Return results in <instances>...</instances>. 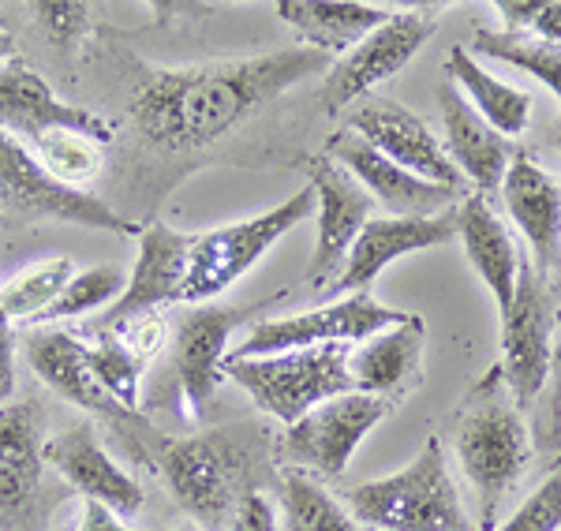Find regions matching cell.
<instances>
[{
	"instance_id": "cell-1",
	"label": "cell",
	"mask_w": 561,
	"mask_h": 531,
	"mask_svg": "<svg viewBox=\"0 0 561 531\" xmlns=\"http://www.w3.org/2000/svg\"><path fill=\"white\" fill-rule=\"evenodd\" d=\"M330 68L333 57L307 45L195 68H150L131 94V120L150 150H203L237 131L262 105L277 102L285 90Z\"/></svg>"
},
{
	"instance_id": "cell-2",
	"label": "cell",
	"mask_w": 561,
	"mask_h": 531,
	"mask_svg": "<svg viewBox=\"0 0 561 531\" xmlns=\"http://www.w3.org/2000/svg\"><path fill=\"white\" fill-rule=\"evenodd\" d=\"M169 494L203 531H229L232 512L274 472L277 446L255 423L210 427L192 438H158L150 446Z\"/></svg>"
},
{
	"instance_id": "cell-3",
	"label": "cell",
	"mask_w": 561,
	"mask_h": 531,
	"mask_svg": "<svg viewBox=\"0 0 561 531\" xmlns=\"http://www.w3.org/2000/svg\"><path fill=\"white\" fill-rule=\"evenodd\" d=\"M454 453L479 501V531H494L502 506L528 472L531 438L513 401L502 367H491L460 404L454 419Z\"/></svg>"
},
{
	"instance_id": "cell-4",
	"label": "cell",
	"mask_w": 561,
	"mask_h": 531,
	"mask_svg": "<svg viewBox=\"0 0 561 531\" xmlns=\"http://www.w3.org/2000/svg\"><path fill=\"white\" fill-rule=\"evenodd\" d=\"M345 501L352 517L375 531H479L460 501L438 438H427L420 457L401 472L352 487Z\"/></svg>"
},
{
	"instance_id": "cell-5",
	"label": "cell",
	"mask_w": 561,
	"mask_h": 531,
	"mask_svg": "<svg viewBox=\"0 0 561 531\" xmlns=\"http://www.w3.org/2000/svg\"><path fill=\"white\" fill-rule=\"evenodd\" d=\"M262 308H225V303H192L184 319L176 322L173 340L165 345V363L153 374L147 393V419L150 412H173L198 423L217 397L221 385V359L229 356V337L251 314Z\"/></svg>"
},
{
	"instance_id": "cell-6",
	"label": "cell",
	"mask_w": 561,
	"mask_h": 531,
	"mask_svg": "<svg viewBox=\"0 0 561 531\" xmlns=\"http://www.w3.org/2000/svg\"><path fill=\"white\" fill-rule=\"evenodd\" d=\"M348 345H319L296 348L277 356H225L221 378L237 382L259 412L293 427L311 408L352 393L356 382L348 374Z\"/></svg>"
},
{
	"instance_id": "cell-7",
	"label": "cell",
	"mask_w": 561,
	"mask_h": 531,
	"mask_svg": "<svg viewBox=\"0 0 561 531\" xmlns=\"http://www.w3.org/2000/svg\"><path fill=\"white\" fill-rule=\"evenodd\" d=\"M311 213L314 192L307 184L304 192H296L293 199H285L274 210L221 224V229H210L203 236H192V263H187L180 303H214V296H221L225 288L237 285L280 236H288Z\"/></svg>"
},
{
	"instance_id": "cell-8",
	"label": "cell",
	"mask_w": 561,
	"mask_h": 531,
	"mask_svg": "<svg viewBox=\"0 0 561 531\" xmlns=\"http://www.w3.org/2000/svg\"><path fill=\"white\" fill-rule=\"evenodd\" d=\"M393 404L370 393H341V397L311 408L304 419L285 427L277 438V461L293 464V472H314L322 480H341L352 461V453L370 430L382 423Z\"/></svg>"
},
{
	"instance_id": "cell-9",
	"label": "cell",
	"mask_w": 561,
	"mask_h": 531,
	"mask_svg": "<svg viewBox=\"0 0 561 531\" xmlns=\"http://www.w3.org/2000/svg\"><path fill=\"white\" fill-rule=\"evenodd\" d=\"M45 412L38 401L0 404V528L42 531L57 494L45 487Z\"/></svg>"
},
{
	"instance_id": "cell-10",
	"label": "cell",
	"mask_w": 561,
	"mask_h": 531,
	"mask_svg": "<svg viewBox=\"0 0 561 531\" xmlns=\"http://www.w3.org/2000/svg\"><path fill=\"white\" fill-rule=\"evenodd\" d=\"M502 378L513 401L524 412L542 393V382L554 363V292L547 274L520 255L513 303L502 314Z\"/></svg>"
},
{
	"instance_id": "cell-11",
	"label": "cell",
	"mask_w": 561,
	"mask_h": 531,
	"mask_svg": "<svg viewBox=\"0 0 561 531\" xmlns=\"http://www.w3.org/2000/svg\"><path fill=\"white\" fill-rule=\"evenodd\" d=\"M404 319H409V311L386 308L370 292H356L337 303H325L319 311L255 322L248 337H243V345L232 348V356H277L319 345H364L367 337H375V333L397 326Z\"/></svg>"
},
{
	"instance_id": "cell-12",
	"label": "cell",
	"mask_w": 561,
	"mask_h": 531,
	"mask_svg": "<svg viewBox=\"0 0 561 531\" xmlns=\"http://www.w3.org/2000/svg\"><path fill=\"white\" fill-rule=\"evenodd\" d=\"M4 206L15 213H38V218L83 224V229L139 232L124 213L105 206L98 195L53 180L26 142L0 131V210H4Z\"/></svg>"
},
{
	"instance_id": "cell-13",
	"label": "cell",
	"mask_w": 561,
	"mask_h": 531,
	"mask_svg": "<svg viewBox=\"0 0 561 531\" xmlns=\"http://www.w3.org/2000/svg\"><path fill=\"white\" fill-rule=\"evenodd\" d=\"M23 353H26L31 371L38 374L60 401L76 404V408L90 412L94 419H102L108 427L121 430V435H131L147 446H153L161 438L142 412L124 408L121 401H113L102 385H98V378L90 374V363H87V345L79 337H71L68 330H34L31 337H26Z\"/></svg>"
},
{
	"instance_id": "cell-14",
	"label": "cell",
	"mask_w": 561,
	"mask_h": 531,
	"mask_svg": "<svg viewBox=\"0 0 561 531\" xmlns=\"http://www.w3.org/2000/svg\"><path fill=\"white\" fill-rule=\"evenodd\" d=\"M434 31H438V20L427 12L389 15V23L378 26L375 34H367L356 49H348L345 57L333 60V68L325 71V83H322L325 113H341L345 105L359 102V94H367L370 86L397 76L434 38Z\"/></svg>"
},
{
	"instance_id": "cell-15",
	"label": "cell",
	"mask_w": 561,
	"mask_h": 531,
	"mask_svg": "<svg viewBox=\"0 0 561 531\" xmlns=\"http://www.w3.org/2000/svg\"><path fill=\"white\" fill-rule=\"evenodd\" d=\"M0 131H8L20 142L31 139V147L53 131H79L105 147V142H113L116 128L105 116L60 102L38 71L23 57H12L8 65H0Z\"/></svg>"
},
{
	"instance_id": "cell-16",
	"label": "cell",
	"mask_w": 561,
	"mask_h": 531,
	"mask_svg": "<svg viewBox=\"0 0 561 531\" xmlns=\"http://www.w3.org/2000/svg\"><path fill=\"white\" fill-rule=\"evenodd\" d=\"M187 263H192V236L169 224L153 221L139 229V258H135L124 292L116 303L102 314L98 330H116L131 319H147L158 314V308L180 303L184 292Z\"/></svg>"
},
{
	"instance_id": "cell-17",
	"label": "cell",
	"mask_w": 561,
	"mask_h": 531,
	"mask_svg": "<svg viewBox=\"0 0 561 531\" xmlns=\"http://www.w3.org/2000/svg\"><path fill=\"white\" fill-rule=\"evenodd\" d=\"M348 131L367 139L378 154H386L393 165H401L404 173L431 180V184H438V187H454V192L465 187V176L454 169L442 139L412 109H404L401 102L370 97V102H364L352 113Z\"/></svg>"
},
{
	"instance_id": "cell-18",
	"label": "cell",
	"mask_w": 561,
	"mask_h": 531,
	"mask_svg": "<svg viewBox=\"0 0 561 531\" xmlns=\"http://www.w3.org/2000/svg\"><path fill=\"white\" fill-rule=\"evenodd\" d=\"M311 192H314V213H319V232H314V258L307 266V281H337L359 229L370 221L375 199L364 192L356 176L345 173L337 161L319 158L311 165Z\"/></svg>"
},
{
	"instance_id": "cell-19",
	"label": "cell",
	"mask_w": 561,
	"mask_h": 531,
	"mask_svg": "<svg viewBox=\"0 0 561 531\" xmlns=\"http://www.w3.org/2000/svg\"><path fill=\"white\" fill-rule=\"evenodd\" d=\"M457 236V206L434 213V218H370L359 229L356 244H352L345 266H341L333 292L356 296L367 292L375 285V277L382 274L389 263L412 255V251L442 247Z\"/></svg>"
},
{
	"instance_id": "cell-20",
	"label": "cell",
	"mask_w": 561,
	"mask_h": 531,
	"mask_svg": "<svg viewBox=\"0 0 561 531\" xmlns=\"http://www.w3.org/2000/svg\"><path fill=\"white\" fill-rule=\"evenodd\" d=\"M42 457L45 467H53L71 490L83 494V501H102L121 520L135 517L142 509V501H147L139 483L105 453V446L98 442L90 423H76L65 435L49 438Z\"/></svg>"
},
{
	"instance_id": "cell-21",
	"label": "cell",
	"mask_w": 561,
	"mask_h": 531,
	"mask_svg": "<svg viewBox=\"0 0 561 531\" xmlns=\"http://www.w3.org/2000/svg\"><path fill=\"white\" fill-rule=\"evenodd\" d=\"M325 158L337 161L345 173L356 176L370 199L386 206L389 218H434V213H442L454 199H465L454 187H438L431 180L404 173L386 154H378L367 139H359L356 131L333 135Z\"/></svg>"
},
{
	"instance_id": "cell-22",
	"label": "cell",
	"mask_w": 561,
	"mask_h": 531,
	"mask_svg": "<svg viewBox=\"0 0 561 531\" xmlns=\"http://www.w3.org/2000/svg\"><path fill=\"white\" fill-rule=\"evenodd\" d=\"M502 199L513 224L531 247L539 274L561 269V180H554L531 154L517 150L502 176Z\"/></svg>"
},
{
	"instance_id": "cell-23",
	"label": "cell",
	"mask_w": 561,
	"mask_h": 531,
	"mask_svg": "<svg viewBox=\"0 0 561 531\" xmlns=\"http://www.w3.org/2000/svg\"><path fill=\"white\" fill-rule=\"evenodd\" d=\"M423 340H427V322L420 314H409L397 326L367 337L348 356V374L356 390L382 397L386 404H401L423 385Z\"/></svg>"
},
{
	"instance_id": "cell-24",
	"label": "cell",
	"mask_w": 561,
	"mask_h": 531,
	"mask_svg": "<svg viewBox=\"0 0 561 531\" xmlns=\"http://www.w3.org/2000/svg\"><path fill=\"white\" fill-rule=\"evenodd\" d=\"M438 109H442V128H446V147L449 161L468 184H476V192H494L502 187V176L513 161V147L505 135H497L491 124L479 116L472 105L465 102V94L449 83L438 86Z\"/></svg>"
},
{
	"instance_id": "cell-25",
	"label": "cell",
	"mask_w": 561,
	"mask_h": 531,
	"mask_svg": "<svg viewBox=\"0 0 561 531\" xmlns=\"http://www.w3.org/2000/svg\"><path fill=\"white\" fill-rule=\"evenodd\" d=\"M457 236H460V244H465L468 258H472L476 274L491 288V296L497 303V319H502L513 303V288H517V266H520L517 240L497 221L491 203L479 192L465 195V199L457 203Z\"/></svg>"
},
{
	"instance_id": "cell-26",
	"label": "cell",
	"mask_w": 561,
	"mask_h": 531,
	"mask_svg": "<svg viewBox=\"0 0 561 531\" xmlns=\"http://www.w3.org/2000/svg\"><path fill=\"white\" fill-rule=\"evenodd\" d=\"M274 12L300 34V45L325 57H345L393 15L389 8L356 0H277Z\"/></svg>"
},
{
	"instance_id": "cell-27",
	"label": "cell",
	"mask_w": 561,
	"mask_h": 531,
	"mask_svg": "<svg viewBox=\"0 0 561 531\" xmlns=\"http://www.w3.org/2000/svg\"><path fill=\"white\" fill-rule=\"evenodd\" d=\"M446 79L457 90H465V102L472 105L497 135L517 139V135L528 131L531 94H524L520 86L502 83V79L491 76L486 68H479V60L465 49V45H454V49H449Z\"/></svg>"
},
{
	"instance_id": "cell-28",
	"label": "cell",
	"mask_w": 561,
	"mask_h": 531,
	"mask_svg": "<svg viewBox=\"0 0 561 531\" xmlns=\"http://www.w3.org/2000/svg\"><path fill=\"white\" fill-rule=\"evenodd\" d=\"M280 512H285V531H364L319 480L293 467L280 475Z\"/></svg>"
},
{
	"instance_id": "cell-29",
	"label": "cell",
	"mask_w": 561,
	"mask_h": 531,
	"mask_svg": "<svg viewBox=\"0 0 561 531\" xmlns=\"http://www.w3.org/2000/svg\"><path fill=\"white\" fill-rule=\"evenodd\" d=\"M79 269L68 255L45 258L38 266H26L23 274H15L12 281L0 288V308L12 322H26V326H38L42 314L60 300V292Z\"/></svg>"
},
{
	"instance_id": "cell-30",
	"label": "cell",
	"mask_w": 561,
	"mask_h": 531,
	"mask_svg": "<svg viewBox=\"0 0 561 531\" xmlns=\"http://www.w3.org/2000/svg\"><path fill=\"white\" fill-rule=\"evenodd\" d=\"M476 49L479 57L502 60L520 71H528L531 79H539L550 94L561 97V45L542 42L536 34H513V31H476Z\"/></svg>"
},
{
	"instance_id": "cell-31",
	"label": "cell",
	"mask_w": 561,
	"mask_h": 531,
	"mask_svg": "<svg viewBox=\"0 0 561 531\" xmlns=\"http://www.w3.org/2000/svg\"><path fill=\"white\" fill-rule=\"evenodd\" d=\"M31 150L42 161L45 173L68 187H79V192H87L83 184H90V180L102 173V161H105L102 142L79 131H53L34 142Z\"/></svg>"
},
{
	"instance_id": "cell-32",
	"label": "cell",
	"mask_w": 561,
	"mask_h": 531,
	"mask_svg": "<svg viewBox=\"0 0 561 531\" xmlns=\"http://www.w3.org/2000/svg\"><path fill=\"white\" fill-rule=\"evenodd\" d=\"M87 363L90 374L98 378V385L113 401H121L124 408L139 412V393H142V374L150 363H142L131 348H124L113 333H98L94 345H87Z\"/></svg>"
},
{
	"instance_id": "cell-33",
	"label": "cell",
	"mask_w": 561,
	"mask_h": 531,
	"mask_svg": "<svg viewBox=\"0 0 561 531\" xmlns=\"http://www.w3.org/2000/svg\"><path fill=\"white\" fill-rule=\"evenodd\" d=\"M124 292V274L116 266H90L83 274H76L68 288L60 292V300L42 314V322H60V319H79L98 308H105L113 296Z\"/></svg>"
},
{
	"instance_id": "cell-34",
	"label": "cell",
	"mask_w": 561,
	"mask_h": 531,
	"mask_svg": "<svg viewBox=\"0 0 561 531\" xmlns=\"http://www.w3.org/2000/svg\"><path fill=\"white\" fill-rule=\"evenodd\" d=\"M494 531H561V461L550 467L539 490L528 494L520 501V509L510 520H502Z\"/></svg>"
},
{
	"instance_id": "cell-35",
	"label": "cell",
	"mask_w": 561,
	"mask_h": 531,
	"mask_svg": "<svg viewBox=\"0 0 561 531\" xmlns=\"http://www.w3.org/2000/svg\"><path fill=\"white\" fill-rule=\"evenodd\" d=\"M31 12L57 45H76L90 31V4L83 0H42L31 4Z\"/></svg>"
},
{
	"instance_id": "cell-36",
	"label": "cell",
	"mask_w": 561,
	"mask_h": 531,
	"mask_svg": "<svg viewBox=\"0 0 561 531\" xmlns=\"http://www.w3.org/2000/svg\"><path fill=\"white\" fill-rule=\"evenodd\" d=\"M98 333H113V337L121 340L124 348H131L142 363L158 359L161 353H165V345H169V326H165V319H158V314L131 319V322H124V326H116V330H98Z\"/></svg>"
},
{
	"instance_id": "cell-37",
	"label": "cell",
	"mask_w": 561,
	"mask_h": 531,
	"mask_svg": "<svg viewBox=\"0 0 561 531\" xmlns=\"http://www.w3.org/2000/svg\"><path fill=\"white\" fill-rule=\"evenodd\" d=\"M229 531H277V512L270 506V498L262 490H251L240 501V509L232 512Z\"/></svg>"
},
{
	"instance_id": "cell-38",
	"label": "cell",
	"mask_w": 561,
	"mask_h": 531,
	"mask_svg": "<svg viewBox=\"0 0 561 531\" xmlns=\"http://www.w3.org/2000/svg\"><path fill=\"white\" fill-rule=\"evenodd\" d=\"M15 393V337L12 319L0 308V404H8Z\"/></svg>"
},
{
	"instance_id": "cell-39",
	"label": "cell",
	"mask_w": 561,
	"mask_h": 531,
	"mask_svg": "<svg viewBox=\"0 0 561 531\" xmlns=\"http://www.w3.org/2000/svg\"><path fill=\"white\" fill-rule=\"evenodd\" d=\"M539 8H542V0H497L494 12L505 20V31L524 34V31H531V23H536Z\"/></svg>"
},
{
	"instance_id": "cell-40",
	"label": "cell",
	"mask_w": 561,
	"mask_h": 531,
	"mask_svg": "<svg viewBox=\"0 0 561 531\" xmlns=\"http://www.w3.org/2000/svg\"><path fill=\"white\" fill-rule=\"evenodd\" d=\"M76 531H131L124 528V520L113 509H105L102 501H83V520Z\"/></svg>"
},
{
	"instance_id": "cell-41",
	"label": "cell",
	"mask_w": 561,
	"mask_h": 531,
	"mask_svg": "<svg viewBox=\"0 0 561 531\" xmlns=\"http://www.w3.org/2000/svg\"><path fill=\"white\" fill-rule=\"evenodd\" d=\"M528 34H536V38H542V42L561 45V0H542V8H539V15H536V23H531Z\"/></svg>"
},
{
	"instance_id": "cell-42",
	"label": "cell",
	"mask_w": 561,
	"mask_h": 531,
	"mask_svg": "<svg viewBox=\"0 0 561 531\" xmlns=\"http://www.w3.org/2000/svg\"><path fill=\"white\" fill-rule=\"evenodd\" d=\"M12 57H20V49H15V38L8 31H0V65H8Z\"/></svg>"
},
{
	"instance_id": "cell-43",
	"label": "cell",
	"mask_w": 561,
	"mask_h": 531,
	"mask_svg": "<svg viewBox=\"0 0 561 531\" xmlns=\"http://www.w3.org/2000/svg\"><path fill=\"white\" fill-rule=\"evenodd\" d=\"M554 147H558V154H561V116H558V124H554Z\"/></svg>"
},
{
	"instance_id": "cell-44",
	"label": "cell",
	"mask_w": 561,
	"mask_h": 531,
	"mask_svg": "<svg viewBox=\"0 0 561 531\" xmlns=\"http://www.w3.org/2000/svg\"><path fill=\"white\" fill-rule=\"evenodd\" d=\"M558 367H561V356H558Z\"/></svg>"
},
{
	"instance_id": "cell-45",
	"label": "cell",
	"mask_w": 561,
	"mask_h": 531,
	"mask_svg": "<svg viewBox=\"0 0 561 531\" xmlns=\"http://www.w3.org/2000/svg\"><path fill=\"white\" fill-rule=\"evenodd\" d=\"M71 531H76V528H71Z\"/></svg>"
},
{
	"instance_id": "cell-46",
	"label": "cell",
	"mask_w": 561,
	"mask_h": 531,
	"mask_svg": "<svg viewBox=\"0 0 561 531\" xmlns=\"http://www.w3.org/2000/svg\"><path fill=\"white\" fill-rule=\"evenodd\" d=\"M0 213H4V210H0Z\"/></svg>"
}]
</instances>
